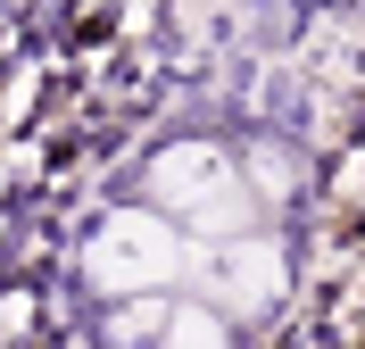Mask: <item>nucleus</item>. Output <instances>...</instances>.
<instances>
[{
  "instance_id": "423d86ee",
  "label": "nucleus",
  "mask_w": 365,
  "mask_h": 349,
  "mask_svg": "<svg viewBox=\"0 0 365 349\" xmlns=\"http://www.w3.org/2000/svg\"><path fill=\"white\" fill-rule=\"evenodd\" d=\"M166 325V300L158 291H125V300L108 308V349H150Z\"/></svg>"
},
{
  "instance_id": "39448f33",
  "label": "nucleus",
  "mask_w": 365,
  "mask_h": 349,
  "mask_svg": "<svg viewBox=\"0 0 365 349\" xmlns=\"http://www.w3.org/2000/svg\"><path fill=\"white\" fill-rule=\"evenodd\" d=\"M250 216H257V200L241 183H225V191H207V200H191L182 225L200 233V241H232V233H250Z\"/></svg>"
},
{
  "instance_id": "f257e3e1",
  "label": "nucleus",
  "mask_w": 365,
  "mask_h": 349,
  "mask_svg": "<svg viewBox=\"0 0 365 349\" xmlns=\"http://www.w3.org/2000/svg\"><path fill=\"white\" fill-rule=\"evenodd\" d=\"M182 233L158 225V216H108V225L91 233V250H83V275L100 283V291H158V283L182 275Z\"/></svg>"
},
{
  "instance_id": "f03ea898",
  "label": "nucleus",
  "mask_w": 365,
  "mask_h": 349,
  "mask_svg": "<svg viewBox=\"0 0 365 349\" xmlns=\"http://www.w3.org/2000/svg\"><path fill=\"white\" fill-rule=\"evenodd\" d=\"M216 283H225L232 316H266V308L282 300V283H291V258H282V241H266V233H232Z\"/></svg>"
},
{
  "instance_id": "7ed1b4c3",
  "label": "nucleus",
  "mask_w": 365,
  "mask_h": 349,
  "mask_svg": "<svg viewBox=\"0 0 365 349\" xmlns=\"http://www.w3.org/2000/svg\"><path fill=\"white\" fill-rule=\"evenodd\" d=\"M225 183H232V158L216 141H175V150L150 158V200H166V208H191V200H207Z\"/></svg>"
},
{
  "instance_id": "20e7f679",
  "label": "nucleus",
  "mask_w": 365,
  "mask_h": 349,
  "mask_svg": "<svg viewBox=\"0 0 365 349\" xmlns=\"http://www.w3.org/2000/svg\"><path fill=\"white\" fill-rule=\"evenodd\" d=\"M158 349H232V316L225 308H200V300H166Z\"/></svg>"
}]
</instances>
